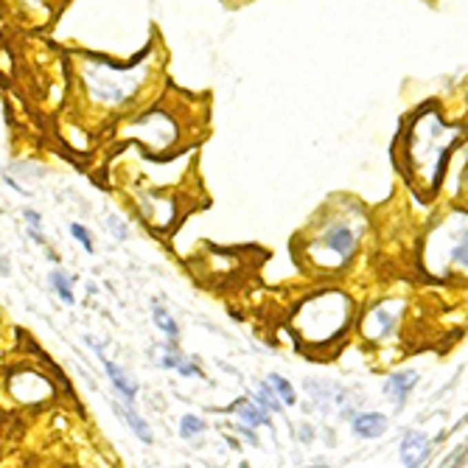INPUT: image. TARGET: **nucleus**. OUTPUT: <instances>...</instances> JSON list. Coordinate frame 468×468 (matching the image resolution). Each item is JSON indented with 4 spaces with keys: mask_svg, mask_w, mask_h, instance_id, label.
Wrapping results in <instances>:
<instances>
[{
    "mask_svg": "<svg viewBox=\"0 0 468 468\" xmlns=\"http://www.w3.org/2000/svg\"><path fill=\"white\" fill-rule=\"evenodd\" d=\"M202 429H205V420H202V418H196V415H185V418H183V423H180L183 438H194V435H199Z\"/></svg>",
    "mask_w": 468,
    "mask_h": 468,
    "instance_id": "10",
    "label": "nucleus"
},
{
    "mask_svg": "<svg viewBox=\"0 0 468 468\" xmlns=\"http://www.w3.org/2000/svg\"><path fill=\"white\" fill-rule=\"evenodd\" d=\"M454 261H462V267H465V241L454 250Z\"/></svg>",
    "mask_w": 468,
    "mask_h": 468,
    "instance_id": "16",
    "label": "nucleus"
},
{
    "mask_svg": "<svg viewBox=\"0 0 468 468\" xmlns=\"http://www.w3.org/2000/svg\"><path fill=\"white\" fill-rule=\"evenodd\" d=\"M325 241H328V247H334L339 255H351V250H354V244H356V238H354V233H351L348 227H334V230L325 236Z\"/></svg>",
    "mask_w": 468,
    "mask_h": 468,
    "instance_id": "5",
    "label": "nucleus"
},
{
    "mask_svg": "<svg viewBox=\"0 0 468 468\" xmlns=\"http://www.w3.org/2000/svg\"><path fill=\"white\" fill-rule=\"evenodd\" d=\"M180 373H183V376H199V367H191L188 362H183V367H180Z\"/></svg>",
    "mask_w": 468,
    "mask_h": 468,
    "instance_id": "17",
    "label": "nucleus"
},
{
    "mask_svg": "<svg viewBox=\"0 0 468 468\" xmlns=\"http://www.w3.org/2000/svg\"><path fill=\"white\" fill-rule=\"evenodd\" d=\"M370 320H378V328L373 331V336H381V334H387V331L393 328V320H390V314H387L385 309H376V312L370 314Z\"/></svg>",
    "mask_w": 468,
    "mask_h": 468,
    "instance_id": "12",
    "label": "nucleus"
},
{
    "mask_svg": "<svg viewBox=\"0 0 468 468\" xmlns=\"http://www.w3.org/2000/svg\"><path fill=\"white\" fill-rule=\"evenodd\" d=\"M354 429H356V435H362V438H378V435H385V429H387V418L378 415V412L359 415V418L354 420Z\"/></svg>",
    "mask_w": 468,
    "mask_h": 468,
    "instance_id": "3",
    "label": "nucleus"
},
{
    "mask_svg": "<svg viewBox=\"0 0 468 468\" xmlns=\"http://www.w3.org/2000/svg\"><path fill=\"white\" fill-rule=\"evenodd\" d=\"M241 418L247 420V423H252V427H261V423H264V427H267V423H269V418H267V412H261L258 407H255V404H241Z\"/></svg>",
    "mask_w": 468,
    "mask_h": 468,
    "instance_id": "7",
    "label": "nucleus"
},
{
    "mask_svg": "<svg viewBox=\"0 0 468 468\" xmlns=\"http://www.w3.org/2000/svg\"><path fill=\"white\" fill-rule=\"evenodd\" d=\"M258 401L264 404V409H269V412H278L281 409V404L275 401V396H272V390L267 387V385H261L258 387Z\"/></svg>",
    "mask_w": 468,
    "mask_h": 468,
    "instance_id": "14",
    "label": "nucleus"
},
{
    "mask_svg": "<svg viewBox=\"0 0 468 468\" xmlns=\"http://www.w3.org/2000/svg\"><path fill=\"white\" fill-rule=\"evenodd\" d=\"M70 233H73V238H76V241H81V247H84V250L93 252V238H90L88 227H81L79 222H73V225H70Z\"/></svg>",
    "mask_w": 468,
    "mask_h": 468,
    "instance_id": "13",
    "label": "nucleus"
},
{
    "mask_svg": "<svg viewBox=\"0 0 468 468\" xmlns=\"http://www.w3.org/2000/svg\"><path fill=\"white\" fill-rule=\"evenodd\" d=\"M429 457V440L420 432H409L401 443V460L407 468H420Z\"/></svg>",
    "mask_w": 468,
    "mask_h": 468,
    "instance_id": "1",
    "label": "nucleus"
},
{
    "mask_svg": "<svg viewBox=\"0 0 468 468\" xmlns=\"http://www.w3.org/2000/svg\"><path fill=\"white\" fill-rule=\"evenodd\" d=\"M415 385H418V373H415V370H401V373H396V376L387 378L385 393H387L390 398H396V401H404V398L412 393Z\"/></svg>",
    "mask_w": 468,
    "mask_h": 468,
    "instance_id": "2",
    "label": "nucleus"
},
{
    "mask_svg": "<svg viewBox=\"0 0 468 468\" xmlns=\"http://www.w3.org/2000/svg\"><path fill=\"white\" fill-rule=\"evenodd\" d=\"M269 381H272V385H275V390H278V396L283 398V404H294V390H292V385H289V381L283 378V376H278V373H272L269 376Z\"/></svg>",
    "mask_w": 468,
    "mask_h": 468,
    "instance_id": "9",
    "label": "nucleus"
},
{
    "mask_svg": "<svg viewBox=\"0 0 468 468\" xmlns=\"http://www.w3.org/2000/svg\"><path fill=\"white\" fill-rule=\"evenodd\" d=\"M104 370L110 373V378H112V385L118 387V393L132 404V401H135V393H138V387L132 385V378H130V376H123V370H121L115 362H107V359H104Z\"/></svg>",
    "mask_w": 468,
    "mask_h": 468,
    "instance_id": "4",
    "label": "nucleus"
},
{
    "mask_svg": "<svg viewBox=\"0 0 468 468\" xmlns=\"http://www.w3.org/2000/svg\"><path fill=\"white\" fill-rule=\"evenodd\" d=\"M26 222L34 225V230H39V216L34 214V210H26Z\"/></svg>",
    "mask_w": 468,
    "mask_h": 468,
    "instance_id": "15",
    "label": "nucleus"
},
{
    "mask_svg": "<svg viewBox=\"0 0 468 468\" xmlns=\"http://www.w3.org/2000/svg\"><path fill=\"white\" fill-rule=\"evenodd\" d=\"M154 323H157V328H163L168 336H177V323L168 317L163 309H154Z\"/></svg>",
    "mask_w": 468,
    "mask_h": 468,
    "instance_id": "11",
    "label": "nucleus"
},
{
    "mask_svg": "<svg viewBox=\"0 0 468 468\" xmlns=\"http://www.w3.org/2000/svg\"><path fill=\"white\" fill-rule=\"evenodd\" d=\"M51 283H54V289L59 292V297H62L65 303H73V289H70V281H68V275H65V272H59V269H57V272L51 275Z\"/></svg>",
    "mask_w": 468,
    "mask_h": 468,
    "instance_id": "8",
    "label": "nucleus"
},
{
    "mask_svg": "<svg viewBox=\"0 0 468 468\" xmlns=\"http://www.w3.org/2000/svg\"><path fill=\"white\" fill-rule=\"evenodd\" d=\"M118 409V415L126 420V423H130V427H132V432L143 440V443H152V432H149V427H146V423H143V418L141 415H135L132 409H121V407H115Z\"/></svg>",
    "mask_w": 468,
    "mask_h": 468,
    "instance_id": "6",
    "label": "nucleus"
}]
</instances>
